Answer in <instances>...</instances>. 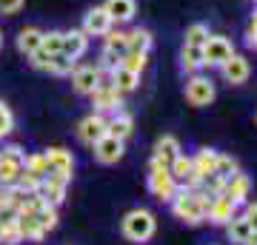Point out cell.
Returning a JSON list of instances; mask_svg holds the SVG:
<instances>
[{
	"mask_svg": "<svg viewBox=\"0 0 257 245\" xmlns=\"http://www.w3.org/2000/svg\"><path fill=\"white\" fill-rule=\"evenodd\" d=\"M169 205H172V214L183 219L186 225H200L211 205V194L203 188H177L175 200Z\"/></svg>",
	"mask_w": 257,
	"mask_h": 245,
	"instance_id": "6da1fadb",
	"label": "cell"
},
{
	"mask_svg": "<svg viewBox=\"0 0 257 245\" xmlns=\"http://www.w3.org/2000/svg\"><path fill=\"white\" fill-rule=\"evenodd\" d=\"M155 228H157L155 214L146 211V208H132L126 217H123V222H120L123 236H126L128 242H138V245L149 242V239L155 236Z\"/></svg>",
	"mask_w": 257,
	"mask_h": 245,
	"instance_id": "7a4b0ae2",
	"label": "cell"
},
{
	"mask_svg": "<svg viewBox=\"0 0 257 245\" xmlns=\"http://www.w3.org/2000/svg\"><path fill=\"white\" fill-rule=\"evenodd\" d=\"M177 188H180V185L175 182L172 171H169L166 165H160V163L152 160V165H149V191L155 194V200L172 202L175 200V194H177Z\"/></svg>",
	"mask_w": 257,
	"mask_h": 245,
	"instance_id": "3957f363",
	"label": "cell"
},
{
	"mask_svg": "<svg viewBox=\"0 0 257 245\" xmlns=\"http://www.w3.org/2000/svg\"><path fill=\"white\" fill-rule=\"evenodd\" d=\"M92 106L97 114H114V111H120V106H123V91H117L114 86L109 83H103L92 91Z\"/></svg>",
	"mask_w": 257,
	"mask_h": 245,
	"instance_id": "277c9868",
	"label": "cell"
},
{
	"mask_svg": "<svg viewBox=\"0 0 257 245\" xmlns=\"http://www.w3.org/2000/svg\"><path fill=\"white\" fill-rule=\"evenodd\" d=\"M231 55H234V46L220 35H209V40L203 43V66H217L220 69Z\"/></svg>",
	"mask_w": 257,
	"mask_h": 245,
	"instance_id": "5b68a950",
	"label": "cell"
},
{
	"mask_svg": "<svg viewBox=\"0 0 257 245\" xmlns=\"http://www.w3.org/2000/svg\"><path fill=\"white\" fill-rule=\"evenodd\" d=\"M92 148H94V160L103 165H114L123 157V140H117V137H111V134H103Z\"/></svg>",
	"mask_w": 257,
	"mask_h": 245,
	"instance_id": "8992f818",
	"label": "cell"
},
{
	"mask_svg": "<svg viewBox=\"0 0 257 245\" xmlns=\"http://www.w3.org/2000/svg\"><path fill=\"white\" fill-rule=\"evenodd\" d=\"M106 134V117L103 114H89V117H83L80 123H77V140L86 145H94L100 137Z\"/></svg>",
	"mask_w": 257,
	"mask_h": 245,
	"instance_id": "52a82bcc",
	"label": "cell"
},
{
	"mask_svg": "<svg viewBox=\"0 0 257 245\" xmlns=\"http://www.w3.org/2000/svg\"><path fill=\"white\" fill-rule=\"evenodd\" d=\"M237 208H240V205H234L226 194H214V197H211L209 211H206V219L214 222V225H226L231 217H237Z\"/></svg>",
	"mask_w": 257,
	"mask_h": 245,
	"instance_id": "ba28073f",
	"label": "cell"
},
{
	"mask_svg": "<svg viewBox=\"0 0 257 245\" xmlns=\"http://www.w3.org/2000/svg\"><path fill=\"white\" fill-rule=\"evenodd\" d=\"M186 100L192 103V106H209L214 100V83L209 77H192L189 86H186Z\"/></svg>",
	"mask_w": 257,
	"mask_h": 245,
	"instance_id": "9c48e42d",
	"label": "cell"
},
{
	"mask_svg": "<svg viewBox=\"0 0 257 245\" xmlns=\"http://www.w3.org/2000/svg\"><path fill=\"white\" fill-rule=\"evenodd\" d=\"M103 80V72L97 66H80V69H74L72 72V86L77 94H92Z\"/></svg>",
	"mask_w": 257,
	"mask_h": 245,
	"instance_id": "30bf717a",
	"label": "cell"
},
{
	"mask_svg": "<svg viewBox=\"0 0 257 245\" xmlns=\"http://www.w3.org/2000/svg\"><path fill=\"white\" fill-rule=\"evenodd\" d=\"M223 194L229 197L234 205H246L248 202V194H251V180H248L246 174H231L229 180H226V188H223Z\"/></svg>",
	"mask_w": 257,
	"mask_h": 245,
	"instance_id": "8fae6325",
	"label": "cell"
},
{
	"mask_svg": "<svg viewBox=\"0 0 257 245\" xmlns=\"http://www.w3.org/2000/svg\"><path fill=\"white\" fill-rule=\"evenodd\" d=\"M89 49V35L83 29H72V32H63V46H60V55H66L69 60H77L83 57V52Z\"/></svg>",
	"mask_w": 257,
	"mask_h": 245,
	"instance_id": "7c38bea8",
	"label": "cell"
},
{
	"mask_svg": "<svg viewBox=\"0 0 257 245\" xmlns=\"http://www.w3.org/2000/svg\"><path fill=\"white\" fill-rule=\"evenodd\" d=\"M43 157H46L49 174H63V177H72V168H74L72 151H66V148H49V151H43Z\"/></svg>",
	"mask_w": 257,
	"mask_h": 245,
	"instance_id": "4fadbf2b",
	"label": "cell"
},
{
	"mask_svg": "<svg viewBox=\"0 0 257 245\" xmlns=\"http://www.w3.org/2000/svg\"><path fill=\"white\" fill-rule=\"evenodd\" d=\"M223 69V77L231 83V86H240V83H246L248 80V74H251V66H248L246 57H240V55H231L226 63L220 66Z\"/></svg>",
	"mask_w": 257,
	"mask_h": 245,
	"instance_id": "5bb4252c",
	"label": "cell"
},
{
	"mask_svg": "<svg viewBox=\"0 0 257 245\" xmlns=\"http://www.w3.org/2000/svg\"><path fill=\"white\" fill-rule=\"evenodd\" d=\"M111 23H114V20L109 18V12L103 9V6H97V9H92L89 15H86V20H83V32H86L89 37L92 35L100 37V35H106V32L111 29Z\"/></svg>",
	"mask_w": 257,
	"mask_h": 245,
	"instance_id": "9a60e30c",
	"label": "cell"
},
{
	"mask_svg": "<svg viewBox=\"0 0 257 245\" xmlns=\"http://www.w3.org/2000/svg\"><path fill=\"white\" fill-rule=\"evenodd\" d=\"M18 231L20 236L26 239V242H43V236H46V231L40 228V222L35 219V214H26V211H18Z\"/></svg>",
	"mask_w": 257,
	"mask_h": 245,
	"instance_id": "2e32d148",
	"label": "cell"
},
{
	"mask_svg": "<svg viewBox=\"0 0 257 245\" xmlns=\"http://www.w3.org/2000/svg\"><path fill=\"white\" fill-rule=\"evenodd\" d=\"M177 154H180V143H177V137L163 134V137L155 143V157H152V160L169 168V165H172V160H175Z\"/></svg>",
	"mask_w": 257,
	"mask_h": 245,
	"instance_id": "e0dca14e",
	"label": "cell"
},
{
	"mask_svg": "<svg viewBox=\"0 0 257 245\" xmlns=\"http://www.w3.org/2000/svg\"><path fill=\"white\" fill-rule=\"evenodd\" d=\"M217 154H220V151H214V148H200V151L192 157V171L197 174L200 180L211 177V174H214V165H217Z\"/></svg>",
	"mask_w": 257,
	"mask_h": 245,
	"instance_id": "ac0fdd59",
	"label": "cell"
},
{
	"mask_svg": "<svg viewBox=\"0 0 257 245\" xmlns=\"http://www.w3.org/2000/svg\"><path fill=\"white\" fill-rule=\"evenodd\" d=\"M132 131H135V123H132V117L123 114V111H114L111 120H106V134L117 137V140H126Z\"/></svg>",
	"mask_w": 257,
	"mask_h": 245,
	"instance_id": "d6986e66",
	"label": "cell"
},
{
	"mask_svg": "<svg viewBox=\"0 0 257 245\" xmlns=\"http://www.w3.org/2000/svg\"><path fill=\"white\" fill-rule=\"evenodd\" d=\"M251 231H254V228L248 225V219L243 217V214H237V217H231L229 222H226V234H229L231 242H237V245H246Z\"/></svg>",
	"mask_w": 257,
	"mask_h": 245,
	"instance_id": "ffe728a7",
	"label": "cell"
},
{
	"mask_svg": "<svg viewBox=\"0 0 257 245\" xmlns=\"http://www.w3.org/2000/svg\"><path fill=\"white\" fill-rule=\"evenodd\" d=\"M103 9L109 12L111 20L126 23V20L135 18V0H106V3H103Z\"/></svg>",
	"mask_w": 257,
	"mask_h": 245,
	"instance_id": "44dd1931",
	"label": "cell"
},
{
	"mask_svg": "<svg viewBox=\"0 0 257 245\" xmlns=\"http://www.w3.org/2000/svg\"><path fill=\"white\" fill-rule=\"evenodd\" d=\"M138 83H140V74L135 72H128V69H123V66H117V69H111V86L117 91H135L138 89Z\"/></svg>",
	"mask_w": 257,
	"mask_h": 245,
	"instance_id": "7402d4cb",
	"label": "cell"
},
{
	"mask_svg": "<svg viewBox=\"0 0 257 245\" xmlns=\"http://www.w3.org/2000/svg\"><path fill=\"white\" fill-rule=\"evenodd\" d=\"M3 157V154H0ZM23 171V160H15V157H3L0 160V185L6 188V185H15Z\"/></svg>",
	"mask_w": 257,
	"mask_h": 245,
	"instance_id": "603a6c76",
	"label": "cell"
},
{
	"mask_svg": "<svg viewBox=\"0 0 257 245\" xmlns=\"http://www.w3.org/2000/svg\"><path fill=\"white\" fill-rule=\"evenodd\" d=\"M40 43H43V32L40 29H23L18 35V49L23 55H35L40 49Z\"/></svg>",
	"mask_w": 257,
	"mask_h": 245,
	"instance_id": "cb8c5ba5",
	"label": "cell"
},
{
	"mask_svg": "<svg viewBox=\"0 0 257 245\" xmlns=\"http://www.w3.org/2000/svg\"><path fill=\"white\" fill-rule=\"evenodd\" d=\"M169 171H172V177H175L177 185L183 188L186 182H189V177H192V157L177 154L175 160H172V165H169Z\"/></svg>",
	"mask_w": 257,
	"mask_h": 245,
	"instance_id": "d4e9b609",
	"label": "cell"
},
{
	"mask_svg": "<svg viewBox=\"0 0 257 245\" xmlns=\"http://www.w3.org/2000/svg\"><path fill=\"white\" fill-rule=\"evenodd\" d=\"M152 46V32L149 29H135L126 35V52H143L146 55Z\"/></svg>",
	"mask_w": 257,
	"mask_h": 245,
	"instance_id": "484cf974",
	"label": "cell"
},
{
	"mask_svg": "<svg viewBox=\"0 0 257 245\" xmlns=\"http://www.w3.org/2000/svg\"><path fill=\"white\" fill-rule=\"evenodd\" d=\"M180 63H183L186 72H197L203 69V46H183V52H180Z\"/></svg>",
	"mask_w": 257,
	"mask_h": 245,
	"instance_id": "4316f807",
	"label": "cell"
},
{
	"mask_svg": "<svg viewBox=\"0 0 257 245\" xmlns=\"http://www.w3.org/2000/svg\"><path fill=\"white\" fill-rule=\"evenodd\" d=\"M35 219L40 222V228H43L46 234H49V231H55V228H57V205L43 202V205L35 211Z\"/></svg>",
	"mask_w": 257,
	"mask_h": 245,
	"instance_id": "83f0119b",
	"label": "cell"
},
{
	"mask_svg": "<svg viewBox=\"0 0 257 245\" xmlns=\"http://www.w3.org/2000/svg\"><path fill=\"white\" fill-rule=\"evenodd\" d=\"M240 171V165L234 157L229 154H217V165H214V177H220V180H229L231 174H237Z\"/></svg>",
	"mask_w": 257,
	"mask_h": 245,
	"instance_id": "f1b7e54d",
	"label": "cell"
},
{
	"mask_svg": "<svg viewBox=\"0 0 257 245\" xmlns=\"http://www.w3.org/2000/svg\"><path fill=\"white\" fill-rule=\"evenodd\" d=\"M120 66L128 69V72L140 74L146 69V55H143V52H123V55H120Z\"/></svg>",
	"mask_w": 257,
	"mask_h": 245,
	"instance_id": "f546056e",
	"label": "cell"
},
{
	"mask_svg": "<svg viewBox=\"0 0 257 245\" xmlns=\"http://www.w3.org/2000/svg\"><path fill=\"white\" fill-rule=\"evenodd\" d=\"M23 168L32 171V174H37L40 180L49 174V165H46V157H43V154H26V157H23Z\"/></svg>",
	"mask_w": 257,
	"mask_h": 245,
	"instance_id": "4dcf8cb0",
	"label": "cell"
},
{
	"mask_svg": "<svg viewBox=\"0 0 257 245\" xmlns=\"http://www.w3.org/2000/svg\"><path fill=\"white\" fill-rule=\"evenodd\" d=\"M46 72H52V74H72L74 72V60H69L66 55H52V60L46 63Z\"/></svg>",
	"mask_w": 257,
	"mask_h": 245,
	"instance_id": "1f68e13d",
	"label": "cell"
},
{
	"mask_svg": "<svg viewBox=\"0 0 257 245\" xmlns=\"http://www.w3.org/2000/svg\"><path fill=\"white\" fill-rule=\"evenodd\" d=\"M206 40H209V26L206 23H192L186 29V43L189 46H203Z\"/></svg>",
	"mask_w": 257,
	"mask_h": 245,
	"instance_id": "d6a6232c",
	"label": "cell"
},
{
	"mask_svg": "<svg viewBox=\"0 0 257 245\" xmlns=\"http://www.w3.org/2000/svg\"><path fill=\"white\" fill-rule=\"evenodd\" d=\"M23 242V236L18 231V222L12 219V222H0V245H18Z\"/></svg>",
	"mask_w": 257,
	"mask_h": 245,
	"instance_id": "836d02e7",
	"label": "cell"
},
{
	"mask_svg": "<svg viewBox=\"0 0 257 245\" xmlns=\"http://www.w3.org/2000/svg\"><path fill=\"white\" fill-rule=\"evenodd\" d=\"M15 188H20L23 194H32V191L40 188V177L23 168V171H20V177H18V182H15Z\"/></svg>",
	"mask_w": 257,
	"mask_h": 245,
	"instance_id": "e575fe53",
	"label": "cell"
},
{
	"mask_svg": "<svg viewBox=\"0 0 257 245\" xmlns=\"http://www.w3.org/2000/svg\"><path fill=\"white\" fill-rule=\"evenodd\" d=\"M106 49H111V52H117V55H123L126 52V32H106Z\"/></svg>",
	"mask_w": 257,
	"mask_h": 245,
	"instance_id": "d590c367",
	"label": "cell"
},
{
	"mask_svg": "<svg viewBox=\"0 0 257 245\" xmlns=\"http://www.w3.org/2000/svg\"><path fill=\"white\" fill-rule=\"evenodd\" d=\"M60 46H63V32H49V35H43V43H40L43 52L57 55V52H60Z\"/></svg>",
	"mask_w": 257,
	"mask_h": 245,
	"instance_id": "8d00e7d4",
	"label": "cell"
},
{
	"mask_svg": "<svg viewBox=\"0 0 257 245\" xmlns=\"http://www.w3.org/2000/svg\"><path fill=\"white\" fill-rule=\"evenodd\" d=\"M12 128H15V114H12V109L6 103H0V140L9 134Z\"/></svg>",
	"mask_w": 257,
	"mask_h": 245,
	"instance_id": "74e56055",
	"label": "cell"
},
{
	"mask_svg": "<svg viewBox=\"0 0 257 245\" xmlns=\"http://www.w3.org/2000/svg\"><path fill=\"white\" fill-rule=\"evenodd\" d=\"M117 66H120V55H117V52H111V49H103L100 66H97V69H100V72H103V69H109V72H111V69H117Z\"/></svg>",
	"mask_w": 257,
	"mask_h": 245,
	"instance_id": "f35d334b",
	"label": "cell"
},
{
	"mask_svg": "<svg viewBox=\"0 0 257 245\" xmlns=\"http://www.w3.org/2000/svg\"><path fill=\"white\" fill-rule=\"evenodd\" d=\"M26 0H0V15H15V12L23 9Z\"/></svg>",
	"mask_w": 257,
	"mask_h": 245,
	"instance_id": "ab89813d",
	"label": "cell"
},
{
	"mask_svg": "<svg viewBox=\"0 0 257 245\" xmlns=\"http://www.w3.org/2000/svg\"><path fill=\"white\" fill-rule=\"evenodd\" d=\"M243 217L248 219V225L257 231V202H246V211H243Z\"/></svg>",
	"mask_w": 257,
	"mask_h": 245,
	"instance_id": "60d3db41",
	"label": "cell"
},
{
	"mask_svg": "<svg viewBox=\"0 0 257 245\" xmlns=\"http://www.w3.org/2000/svg\"><path fill=\"white\" fill-rule=\"evenodd\" d=\"M0 154H3V157H15V160H23V157H26L23 151H20V145H6Z\"/></svg>",
	"mask_w": 257,
	"mask_h": 245,
	"instance_id": "b9f144b4",
	"label": "cell"
},
{
	"mask_svg": "<svg viewBox=\"0 0 257 245\" xmlns=\"http://www.w3.org/2000/svg\"><path fill=\"white\" fill-rule=\"evenodd\" d=\"M246 43L251 46V49H257V29H254V26H248V32H246Z\"/></svg>",
	"mask_w": 257,
	"mask_h": 245,
	"instance_id": "7bdbcfd3",
	"label": "cell"
},
{
	"mask_svg": "<svg viewBox=\"0 0 257 245\" xmlns=\"http://www.w3.org/2000/svg\"><path fill=\"white\" fill-rule=\"evenodd\" d=\"M246 245H257V231H251V234H248V239H246Z\"/></svg>",
	"mask_w": 257,
	"mask_h": 245,
	"instance_id": "ee69618b",
	"label": "cell"
},
{
	"mask_svg": "<svg viewBox=\"0 0 257 245\" xmlns=\"http://www.w3.org/2000/svg\"><path fill=\"white\" fill-rule=\"evenodd\" d=\"M248 26H254V29H257V12L251 15V23H248Z\"/></svg>",
	"mask_w": 257,
	"mask_h": 245,
	"instance_id": "f6af8a7d",
	"label": "cell"
},
{
	"mask_svg": "<svg viewBox=\"0 0 257 245\" xmlns=\"http://www.w3.org/2000/svg\"><path fill=\"white\" fill-rule=\"evenodd\" d=\"M0 46H3V35H0Z\"/></svg>",
	"mask_w": 257,
	"mask_h": 245,
	"instance_id": "bcb514c9",
	"label": "cell"
},
{
	"mask_svg": "<svg viewBox=\"0 0 257 245\" xmlns=\"http://www.w3.org/2000/svg\"><path fill=\"white\" fill-rule=\"evenodd\" d=\"M254 120H257V114H254Z\"/></svg>",
	"mask_w": 257,
	"mask_h": 245,
	"instance_id": "7dc6e473",
	"label": "cell"
},
{
	"mask_svg": "<svg viewBox=\"0 0 257 245\" xmlns=\"http://www.w3.org/2000/svg\"><path fill=\"white\" fill-rule=\"evenodd\" d=\"M0 160H3V157H0Z\"/></svg>",
	"mask_w": 257,
	"mask_h": 245,
	"instance_id": "c3c4849f",
	"label": "cell"
}]
</instances>
